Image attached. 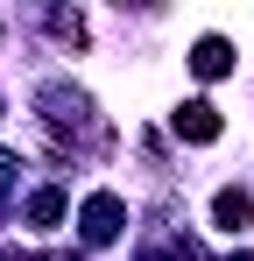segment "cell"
<instances>
[{
	"mask_svg": "<svg viewBox=\"0 0 254 261\" xmlns=\"http://www.w3.org/2000/svg\"><path fill=\"white\" fill-rule=\"evenodd\" d=\"M36 106H42V120H49V127L57 134H71V148H99V141H106V134H99V120H92V99H85V92H71V85H42L36 92Z\"/></svg>",
	"mask_w": 254,
	"mask_h": 261,
	"instance_id": "6da1fadb",
	"label": "cell"
},
{
	"mask_svg": "<svg viewBox=\"0 0 254 261\" xmlns=\"http://www.w3.org/2000/svg\"><path fill=\"white\" fill-rule=\"evenodd\" d=\"M120 226H127V205L113 198V191H92V198H85V212H78L85 247H113V240H120Z\"/></svg>",
	"mask_w": 254,
	"mask_h": 261,
	"instance_id": "7a4b0ae2",
	"label": "cell"
},
{
	"mask_svg": "<svg viewBox=\"0 0 254 261\" xmlns=\"http://www.w3.org/2000/svg\"><path fill=\"white\" fill-rule=\"evenodd\" d=\"M169 127L184 134V141H219V106H212V99H184V106L169 113Z\"/></svg>",
	"mask_w": 254,
	"mask_h": 261,
	"instance_id": "3957f363",
	"label": "cell"
},
{
	"mask_svg": "<svg viewBox=\"0 0 254 261\" xmlns=\"http://www.w3.org/2000/svg\"><path fill=\"white\" fill-rule=\"evenodd\" d=\"M191 71H198V78H226V71H233V43H226V36H198V43H191Z\"/></svg>",
	"mask_w": 254,
	"mask_h": 261,
	"instance_id": "277c9868",
	"label": "cell"
},
{
	"mask_svg": "<svg viewBox=\"0 0 254 261\" xmlns=\"http://www.w3.org/2000/svg\"><path fill=\"white\" fill-rule=\"evenodd\" d=\"M212 219H219V233H247L254 226V198L247 191H219L212 198Z\"/></svg>",
	"mask_w": 254,
	"mask_h": 261,
	"instance_id": "5b68a950",
	"label": "cell"
},
{
	"mask_svg": "<svg viewBox=\"0 0 254 261\" xmlns=\"http://www.w3.org/2000/svg\"><path fill=\"white\" fill-rule=\"evenodd\" d=\"M21 219H29V226H36V233H49V226H57V219H64V191H36V198H29V205H21Z\"/></svg>",
	"mask_w": 254,
	"mask_h": 261,
	"instance_id": "8992f818",
	"label": "cell"
},
{
	"mask_svg": "<svg viewBox=\"0 0 254 261\" xmlns=\"http://www.w3.org/2000/svg\"><path fill=\"white\" fill-rule=\"evenodd\" d=\"M49 36H64V43H85V14H64V7H57V14H49Z\"/></svg>",
	"mask_w": 254,
	"mask_h": 261,
	"instance_id": "52a82bcc",
	"label": "cell"
},
{
	"mask_svg": "<svg viewBox=\"0 0 254 261\" xmlns=\"http://www.w3.org/2000/svg\"><path fill=\"white\" fill-rule=\"evenodd\" d=\"M226 261H254V247H247V254H226Z\"/></svg>",
	"mask_w": 254,
	"mask_h": 261,
	"instance_id": "ba28073f",
	"label": "cell"
}]
</instances>
